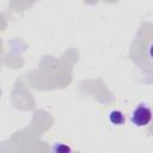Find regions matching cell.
Returning a JSON list of instances; mask_svg holds the SVG:
<instances>
[{
	"instance_id": "obj_2",
	"label": "cell",
	"mask_w": 153,
	"mask_h": 153,
	"mask_svg": "<svg viewBox=\"0 0 153 153\" xmlns=\"http://www.w3.org/2000/svg\"><path fill=\"white\" fill-rule=\"evenodd\" d=\"M109 121L112 124H115V126H122V124H124L126 118H124V115H123L122 111H120V110H112L109 114Z\"/></svg>"
},
{
	"instance_id": "obj_1",
	"label": "cell",
	"mask_w": 153,
	"mask_h": 153,
	"mask_svg": "<svg viewBox=\"0 0 153 153\" xmlns=\"http://www.w3.org/2000/svg\"><path fill=\"white\" fill-rule=\"evenodd\" d=\"M152 120V111L148 106L143 104H139L130 114V121L135 127H146L149 124Z\"/></svg>"
}]
</instances>
